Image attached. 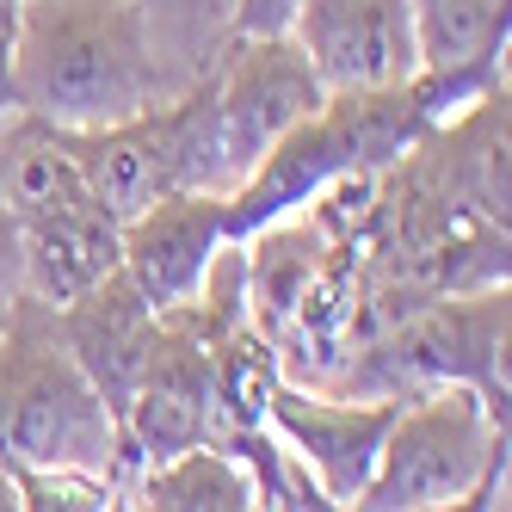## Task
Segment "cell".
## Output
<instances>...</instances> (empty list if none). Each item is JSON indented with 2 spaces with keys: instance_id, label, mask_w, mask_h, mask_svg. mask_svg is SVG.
Listing matches in <instances>:
<instances>
[{
  "instance_id": "cell-17",
  "label": "cell",
  "mask_w": 512,
  "mask_h": 512,
  "mask_svg": "<svg viewBox=\"0 0 512 512\" xmlns=\"http://www.w3.org/2000/svg\"><path fill=\"white\" fill-rule=\"evenodd\" d=\"M19 19H25V0H0V130L13 124V56H19Z\"/></svg>"
},
{
  "instance_id": "cell-4",
  "label": "cell",
  "mask_w": 512,
  "mask_h": 512,
  "mask_svg": "<svg viewBox=\"0 0 512 512\" xmlns=\"http://www.w3.org/2000/svg\"><path fill=\"white\" fill-rule=\"evenodd\" d=\"M506 334H512V290L475 284L445 297L414 303L383 334H371L346 364L334 389L340 395H383L408 401L432 383H469L494 408H506Z\"/></svg>"
},
{
  "instance_id": "cell-18",
  "label": "cell",
  "mask_w": 512,
  "mask_h": 512,
  "mask_svg": "<svg viewBox=\"0 0 512 512\" xmlns=\"http://www.w3.org/2000/svg\"><path fill=\"white\" fill-rule=\"evenodd\" d=\"M13 303H19V229H13L7 204H0V327H7Z\"/></svg>"
},
{
  "instance_id": "cell-5",
  "label": "cell",
  "mask_w": 512,
  "mask_h": 512,
  "mask_svg": "<svg viewBox=\"0 0 512 512\" xmlns=\"http://www.w3.org/2000/svg\"><path fill=\"white\" fill-rule=\"evenodd\" d=\"M204 93H210V136H216V161H223L229 192L327 99L321 75L309 68L290 31L229 38L223 56L204 68Z\"/></svg>"
},
{
  "instance_id": "cell-7",
  "label": "cell",
  "mask_w": 512,
  "mask_h": 512,
  "mask_svg": "<svg viewBox=\"0 0 512 512\" xmlns=\"http://www.w3.org/2000/svg\"><path fill=\"white\" fill-rule=\"evenodd\" d=\"M401 401L383 395H327L309 383L278 377L266 395V426L284 445V457L303 469V482L321 494V506H352L371 482V463L383 451V432Z\"/></svg>"
},
{
  "instance_id": "cell-12",
  "label": "cell",
  "mask_w": 512,
  "mask_h": 512,
  "mask_svg": "<svg viewBox=\"0 0 512 512\" xmlns=\"http://www.w3.org/2000/svg\"><path fill=\"white\" fill-rule=\"evenodd\" d=\"M124 506H149V512H247L260 506V482L253 469L223 451V445H192L173 451L149 469H136V482Z\"/></svg>"
},
{
  "instance_id": "cell-14",
  "label": "cell",
  "mask_w": 512,
  "mask_h": 512,
  "mask_svg": "<svg viewBox=\"0 0 512 512\" xmlns=\"http://www.w3.org/2000/svg\"><path fill=\"white\" fill-rule=\"evenodd\" d=\"M136 13L179 87H192L235 38V0H136Z\"/></svg>"
},
{
  "instance_id": "cell-2",
  "label": "cell",
  "mask_w": 512,
  "mask_h": 512,
  "mask_svg": "<svg viewBox=\"0 0 512 512\" xmlns=\"http://www.w3.org/2000/svg\"><path fill=\"white\" fill-rule=\"evenodd\" d=\"M0 463L7 469H81L130 494L124 426L99 395L56 309L19 297L0 327Z\"/></svg>"
},
{
  "instance_id": "cell-3",
  "label": "cell",
  "mask_w": 512,
  "mask_h": 512,
  "mask_svg": "<svg viewBox=\"0 0 512 512\" xmlns=\"http://www.w3.org/2000/svg\"><path fill=\"white\" fill-rule=\"evenodd\" d=\"M506 494V408L469 383H432L395 408L358 512H451L500 506Z\"/></svg>"
},
{
  "instance_id": "cell-19",
  "label": "cell",
  "mask_w": 512,
  "mask_h": 512,
  "mask_svg": "<svg viewBox=\"0 0 512 512\" xmlns=\"http://www.w3.org/2000/svg\"><path fill=\"white\" fill-rule=\"evenodd\" d=\"M0 512H19V488H13V469L0 463Z\"/></svg>"
},
{
  "instance_id": "cell-11",
  "label": "cell",
  "mask_w": 512,
  "mask_h": 512,
  "mask_svg": "<svg viewBox=\"0 0 512 512\" xmlns=\"http://www.w3.org/2000/svg\"><path fill=\"white\" fill-rule=\"evenodd\" d=\"M105 272H118V223L99 204H75L19 223V297L62 309Z\"/></svg>"
},
{
  "instance_id": "cell-16",
  "label": "cell",
  "mask_w": 512,
  "mask_h": 512,
  "mask_svg": "<svg viewBox=\"0 0 512 512\" xmlns=\"http://www.w3.org/2000/svg\"><path fill=\"white\" fill-rule=\"evenodd\" d=\"M297 19V0H235V38H278Z\"/></svg>"
},
{
  "instance_id": "cell-8",
  "label": "cell",
  "mask_w": 512,
  "mask_h": 512,
  "mask_svg": "<svg viewBox=\"0 0 512 512\" xmlns=\"http://www.w3.org/2000/svg\"><path fill=\"white\" fill-rule=\"evenodd\" d=\"M290 38L327 93H371L420 75L414 0H297Z\"/></svg>"
},
{
  "instance_id": "cell-9",
  "label": "cell",
  "mask_w": 512,
  "mask_h": 512,
  "mask_svg": "<svg viewBox=\"0 0 512 512\" xmlns=\"http://www.w3.org/2000/svg\"><path fill=\"white\" fill-rule=\"evenodd\" d=\"M229 247L223 198L216 192H167L149 210L118 223V272L142 290L155 315L198 297L210 260Z\"/></svg>"
},
{
  "instance_id": "cell-13",
  "label": "cell",
  "mask_w": 512,
  "mask_h": 512,
  "mask_svg": "<svg viewBox=\"0 0 512 512\" xmlns=\"http://www.w3.org/2000/svg\"><path fill=\"white\" fill-rule=\"evenodd\" d=\"M420 75H506V0H414Z\"/></svg>"
},
{
  "instance_id": "cell-15",
  "label": "cell",
  "mask_w": 512,
  "mask_h": 512,
  "mask_svg": "<svg viewBox=\"0 0 512 512\" xmlns=\"http://www.w3.org/2000/svg\"><path fill=\"white\" fill-rule=\"evenodd\" d=\"M13 488H19V512H105V506H124L118 482L81 475V469H13Z\"/></svg>"
},
{
  "instance_id": "cell-1",
  "label": "cell",
  "mask_w": 512,
  "mask_h": 512,
  "mask_svg": "<svg viewBox=\"0 0 512 512\" xmlns=\"http://www.w3.org/2000/svg\"><path fill=\"white\" fill-rule=\"evenodd\" d=\"M173 93L179 81L167 75L136 0H25L13 56V118L99 130L149 112Z\"/></svg>"
},
{
  "instance_id": "cell-6",
  "label": "cell",
  "mask_w": 512,
  "mask_h": 512,
  "mask_svg": "<svg viewBox=\"0 0 512 512\" xmlns=\"http://www.w3.org/2000/svg\"><path fill=\"white\" fill-rule=\"evenodd\" d=\"M223 426V377H216V340L198 321L192 303L161 309L149 352L136 364V383L124 401V457H130V482L136 469H149L173 451L216 445Z\"/></svg>"
},
{
  "instance_id": "cell-10",
  "label": "cell",
  "mask_w": 512,
  "mask_h": 512,
  "mask_svg": "<svg viewBox=\"0 0 512 512\" xmlns=\"http://www.w3.org/2000/svg\"><path fill=\"white\" fill-rule=\"evenodd\" d=\"M56 327H62V340L75 346V358L87 364V377L99 383V395L112 401V414L124 426V401H130V383H136V364H142L149 334H155V309L142 303V290L124 272H105L93 290H81L75 303L56 309Z\"/></svg>"
}]
</instances>
